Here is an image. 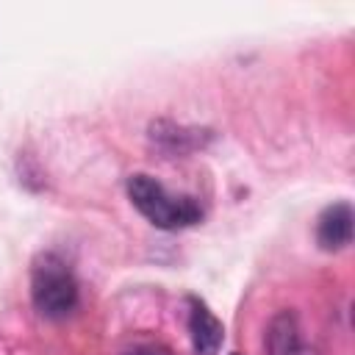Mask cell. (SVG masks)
I'll use <instances>...</instances> for the list:
<instances>
[{
	"label": "cell",
	"mask_w": 355,
	"mask_h": 355,
	"mask_svg": "<svg viewBox=\"0 0 355 355\" xmlns=\"http://www.w3.org/2000/svg\"><path fill=\"white\" fill-rule=\"evenodd\" d=\"M128 197L136 205V211L161 230H180L202 219V205L194 197L172 194L164 183L144 172L128 178Z\"/></svg>",
	"instance_id": "cell-1"
},
{
	"label": "cell",
	"mask_w": 355,
	"mask_h": 355,
	"mask_svg": "<svg viewBox=\"0 0 355 355\" xmlns=\"http://www.w3.org/2000/svg\"><path fill=\"white\" fill-rule=\"evenodd\" d=\"M31 300L47 319H61L78 305V280L69 263L55 252L36 255L31 266Z\"/></svg>",
	"instance_id": "cell-2"
},
{
	"label": "cell",
	"mask_w": 355,
	"mask_h": 355,
	"mask_svg": "<svg viewBox=\"0 0 355 355\" xmlns=\"http://www.w3.org/2000/svg\"><path fill=\"white\" fill-rule=\"evenodd\" d=\"M189 336L194 355H216L225 341L222 322L208 311V305L197 297L189 300Z\"/></svg>",
	"instance_id": "cell-3"
},
{
	"label": "cell",
	"mask_w": 355,
	"mask_h": 355,
	"mask_svg": "<svg viewBox=\"0 0 355 355\" xmlns=\"http://www.w3.org/2000/svg\"><path fill=\"white\" fill-rule=\"evenodd\" d=\"M352 208L349 202L327 205L316 219V241L327 252H338L352 241Z\"/></svg>",
	"instance_id": "cell-4"
},
{
	"label": "cell",
	"mask_w": 355,
	"mask_h": 355,
	"mask_svg": "<svg viewBox=\"0 0 355 355\" xmlns=\"http://www.w3.org/2000/svg\"><path fill=\"white\" fill-rule=\"evenodd\" d=\"M150 139L166 155H186V153L202 147V141L208 139V130L183 128V125H175L169 119H158L150 125Z\"/></svg>",
	"instance_id": "cell-5"
},
{
	"label": "cell",
	"mask_w": 355,
	"mask_h": 355,
	"mask_svg": "<svg viewBox=\"0 0 355 355\" xmlns=\"http://www.w3.org/2000/svg\"><path fill=\"white\" fill-rule=\"evenodd\" d=\"M263 344H266V355H297L300 352V327L291 311H280L272 316Z\"/></svg>",
	"instance_id": "cell-6"
},
{
	"label": "cell",
	"mask_w": 355,
	"mask_h": 355,
	"mask_svg": "<svg viewBox=\"0 0 355 355\" xmlns=\"http://www.w3.org/2000/svg\"><path fill=\"white\" fill-rule=\"evenodd\" d=\"M133 355H155V352H147V349H139V352H133Z\"/></svg>",
	"instance_id": "cell-7"
},
{
	"label": "cell",
	"mask_w": 355,
	"mask_h": 355,
	"mask_svg": "<svg viewBox=\"0 0 355 355\" xmlns=\"http://www.w3.org/2000/svg\"><path fill=\"white\" fill-rule=\"evenodd\" d=\"M230 355H241V352H230Z\"/></svg>",
	"instance_id": "cell-8"
}]
</instances>
